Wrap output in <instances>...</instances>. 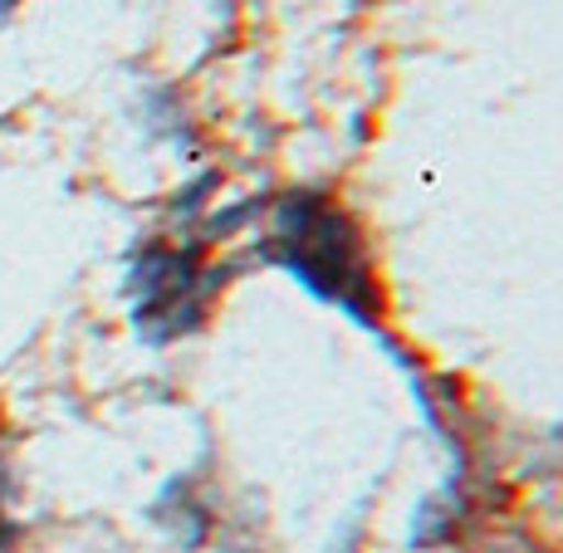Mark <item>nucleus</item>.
Masks as SVG:
<instances>
[{"instance_id":"1","label":"nucleus","mask_w":563,"mask_h":553,"mask_svg":"<svg viewBox=\"0 0 563 553\" xmlns=\"http://www.w3.org/2000/svg\"><path fill=\"white\" fill-rule=\"evenodd\" d=\"M269 255L289 265L313 295L343 303L373 323V265H367V245L358 225L323 197H289L279 206L275 245Z\"/></svg>"}]
</instances>
